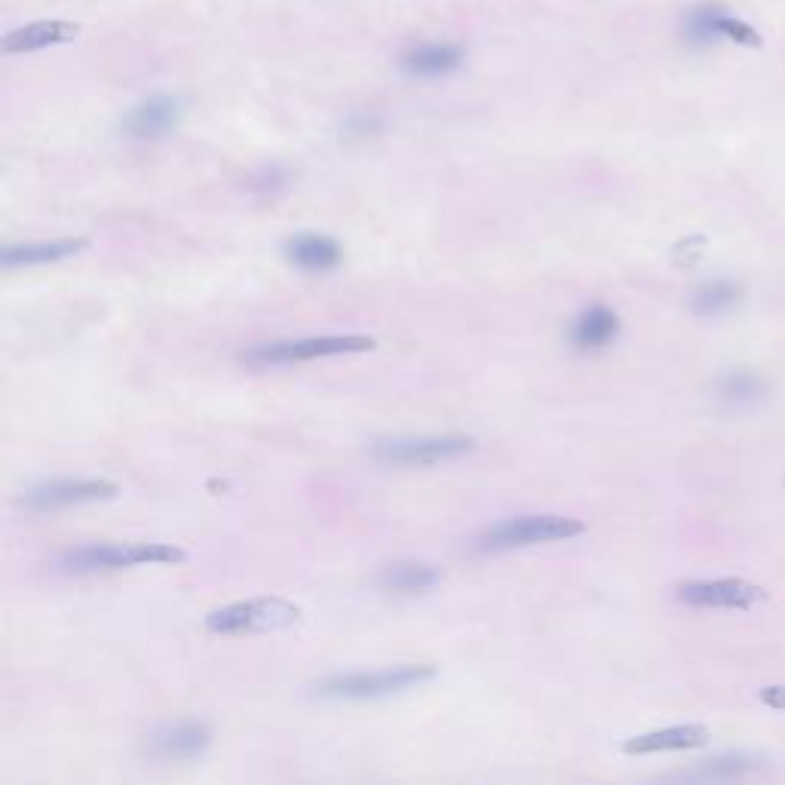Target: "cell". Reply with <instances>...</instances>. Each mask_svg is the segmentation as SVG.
I'll return each mask as SVG.
<instances>
[{
  "instance_id": "cell-14",
  "label": "cell",
  "mask_w": 785,
  "mask_h": 785,
  "mask_svg": "<svg viewBox=\"0 0 785 785\" xmlns=\"http://www.w3.org/2000/svg\"><path fill=\"white\" fill-rule=\"evenodd\" d=\"M620 335V316L607 304H592L573 319L571 343L577 350H602Z\"/></svg>"
},
{
  "instance_id": "cell-13",
  "label": "cell",
  "mask_w": 785,
  "mask_h": 785,
  "mask_svg": "<svg viewBox=\"0 0 785 785\" xmlns=\"http://www.w3.org/2000/svg\"><path fill=\"white\" fill-rule=\"evenodd\" d=\"M286 258L301 267V270H311V274H323V270H331L338 267L343 258L341 245L335 243L331 237L326 233H294L286 240L282 245Z\"/></svg>"
},
{
  "instance_id": "cell-5",
  "label": "cell",
  "mask_w": 785,
  "mask_h": 785,
  "mask_svg": "<svg viewBox=\"0 0 785 785\" xmlns=\"http://www.w3.org/2000/svg\"><path fill=\"white\" fill-rule=\"evenodd\" d=\"M375 338L369 335H313L298 341H277L255 347L245 353V362L252 365H294V362L328 360V357H357L375 350Z\"/></svg>"
},
{
  "instance_id": "cell-11",
  "label": "cell",
  "mask_w": 785,
  "mask_h": 785,
  "mask_svg": "<svg viewBox=\"0 0 785 785\" xmlns=\"http://www.w3.org/2000/svg\"><path fill=\"white\" fill-rule=\"evenodd\" d=\"M709 742V730L703 724H678V727H663L651 734L629 736L623 742L626 754H660V752H687V749H700Z\"/></svg>"
},
{
  "instance_id": "cell-3",
  "label": "cell",
  "mask_w": 785,
  "mask_h": 785,
  "mask_svg": "<svg viewBox=\"0 0 785 785\" xmlns=\"http://www.w3.org/2000/svg\"><path fill=\"white\" fill-rule=\"evenodd\" d=\"M436 675L433 666H418V663H402L392 669L375 672H347V675H331L323 685H316L319 697L328 700H384L392 693H402L411 687L424 685Z\"/></svg>"
},
{
  "instance_id": "cell-20",
  "label": "cell",
  "mask_w": 785,
  "mask_h": 785,
  "mask_svg": "<svg viewBox=\"0 0 785 785\" xmlns=\"http://www.w3.org/2000/svg\"><path fill=\"white\" fill-rule=\"evenodd\" d=\"M727 16L724 7H715V3H703V7H693L690 13L681 22V32H685L687 44H697V47H705V44H715L721 40V19Z\"/></svg>"
},
{
  "instance_id": "cell-21",
  "label": "cell",
  "mask_w": 785,
  "mask_h": 785,
  "mask_svg": "<svg viewBox=\"0 0 785 785\" xmlns=\"http://www.w3.org/2000/svg\"><path fill=\"white\" fill-rule=\"evenodd\" d=\"M718 390L727 402L749 406V402H758V399L768 392V387H764V381L754 375V372H730L727 377H721Z\"/></svg>"
},
{
  "instance_id": "cell-7",
  "label": "cell",
  "mask_w": 785,
  "mask_h": 785,
  "mask_svg": "<svg viewBox=\"0 0 785 785\" xmlns=\"http://www.w3.org/2000/svg\"><path fill=\"white\" fill-rule=\"evenodd\" d=\"M117 491L120 488L108 479H52V482L25 491L22 507L47 512V509L81 507V504H101V500L117 497Z\"/></svg>"
},
{
  "instance_id": "cell-8",
  "label": "cell",
  "mask_w": 785,
  "mask_h": 785,
  "mask_svg": "<svg viewBox=\"0 0 785 785\" xmlns=\"http://www.w3.org/2000/svg\"><path fill=\"white\" fill-rule=\"evenodd\" d=\"M678 599L690 607H734V611H749L758 602H764V589L736 580V577H721V580H690L678 587Z\"/></svg>"
},
{
  "instance_id": "cell-16",
  "label": "cell",
  "mask_w": 785,
  "mask_h": 785,
  "mask_svg": "<svg viewBox=\"0 0 785 785\" xmlns=\"http://www.w3.org/2000/svg\"><path fill=\"white\" fill-rule=\"evenodd\" d=\"M86 249V240H52V243H25L3 249L0 262L3 267H34V264H56L62 258H74Z\"/></svg>"
},
{
  "instance_id": "cell-23",
  "label": "cell",
  "mask_w": 785,
  "mask_h": 785,
  "mask_svg": "<svg viewBox=\"0 0 785 785\" xmlns=\"http://www.w3.org/2000/svg\"><path fill=\"white\" fill-rule=\"evenodd\" d=\"M761 703L770 705V709H776V712H783V709H785V687L783 685L764 687V690H761Z\"/></svg>"
},
{
  "instance_id": "cell-12",
  "label": "cell",
  "mask_w": 785,
  "mask_h": 785,
  "mask_svg": "<svg viewBox=\"0 0 785 785\" xmlns=\"http://www.w3.org/2000/svg\"><path fill=\"white\" fill-rule=\"evenodd\" d=\"M81 34L77 22H65V19H49V22H32L25 28H16L3 37V52L7 56H22V52H37V49L59 47V44H71Z\"/></svg>"
},
{
  "instance_id": "cell-1",
  "label": "cell",
  "mask_w": 785,
  "mask_h": 785,
  "mask_svg": "<svg viewBox=\"0 0 785 785\" xmlns=\"http://www.w3.org/2000/svg\"><path fill=\"white\" fill-rule=\"evenodd\" d=\"M188 553L176 543L138 540V543H86L59 556V571L65 573H108L145 565H181Z\"/></svg>"
},
{
  "instance_id": "cell-22",
  "label": "cell",
  "mask_w": 785,
  "mask_h": 785,
  "mask_svg": "<svg viewBox=\"0 0 785 785\" xmlns=\"http://www.w3.org/2000/svg\"><path fill=\"white\" fill-rule=\"evenodd\" d=\"M718 32H721V40H734L739 47H761V34L754 32L749 22L730 16V13L721 19Z\"/></svg>"
},
{
  "instance_id": "cell-10",
  "label": "cell",
  "mask_w": 785,
  "mask_h": 785,
  "mask_svg": "<svg viewBox=\"0 0 785 785\" xmlns=\"http://www.w3.org/2000/svg\"><path fill=\"white\" fill-rule=\"evenodd\" d=\"M181 117L184 101L179 96H154L132 108L123 120V130L132 138H164L179 126Z\"/></svg>"
},
{
  "instance_id": "cell-15",
  "label": "cell",
  "mask_w": 785,
  "mask_h": 785,
  "mask_svg": "<svg viewBox=\"0 0 785 785\" xmlns=\"http://www.w3.org/2000/svg\"><path fill=\"white\" fill-rule=\"evenodd\" d=\"M463 62V49L455 44H421L402 56V68L411 77H445L458 71Z\"/></svg>"
},
{
  "instance_id": "cell-9",
  "label": "cell",
  "mask_w": 785,
  "mask_h": 785,
  "mask_svg": "<svg viewBox=\"0 0 785 785\" xmlns=\"http://www.w3.org/2000/svg\"><path fill=\"white\" fill-rule=\"evenodd\" d=\"M209 742H213V734H209L206 724L179 721V724H166V727L147 736L145 754L157 758V761H188V758L206 752Z\"/></svg>"
},
{
  "instance_id": "cell-6",
  "label": "cell",
  "mask_w": 785,
  "mask_h": 785,
  "mask_svg": "<svg viewBox=\"0 0 785 785\" xmlns=\"http://www.w3.org/2000/svg\"><path fill=\"white\" fill-rule=\"evenodd\" d=\"M473 451V439L460 433H445V436H399V439H384L375 445V458L392 467H430L442 460H455L460 455Z\"/></svg>"
},
{
  "instance_id": "cell-18",
  "label": "cell",
  "mask_w": 785,
  "mask_h": 785,
  "mask_svg": "<svg viewBox=\"0 0 785 785\" xmlns=\"http://www.w3.org/2000/svg\"><path fill=\"white\" fill-rule=\"evenodd\" d=\"M739 298H742V289L736 282H730V279H712V282H703L693 292L690 307L700 316H718V313H727L730 307H736Z\"/></svg>"
},
{
  "instance_id": "cell-2",
  "label": "cell",
  "mask_w": 785,
  "mask_h": 785,
  "mask_svg": "<svg viewBox=\"0 0 785 785\" xmlns=\"http://www.w3.org/2000/svg\"><path fill=\"white\" fill-rule=\"evenodd\" d=\"M304 617V611L282 595H258L233 605L215 607L206 617V629L213 636H262L292 629Z\"/></svg>"
},
{
  "instance_id": "cell-17",
  "label": "cell",
  "mask_w": 785,
  "mask_h": 785,
  "mask_svg": "<svg viewBox=\"0 0 785 785\" xmlns=\"http://www.w3.org/2000/svg\"><path fill=\"white\" fill-rule=\"evenodd\" d=\"M758 768V761L742 758V754H730V758H715L703 768L690 770L685 776L672 780V785H730L742 776H749Z\"/></svg>"
},
{
  "instance_id": "cell-4",
  "label": "cell",
  "mask_w": 785,
  "mask_h": 785,
  "mask_svg": "<svg viewBox=\"0 0 785 785\" xmlns=\"http://www.w3.org/2000/svg\"><path fill=\"white\" fill-rule=\"evenodd\" d=\"M587 524L571 516H516L504 522L491 524L479 534V550L485 553H504V550H522V546H540V543H558V540L580 538Z\"/></svg>"
},
{
  "instance_id": "cell-19",
  "label": "cell",
  "mask_w": 785,
  "mask_h": 785,
  "mask_svg": "<svg viewBox=\"0 0 785 785\" xmlns=\"http://www.w3.org/2000/svg\"><path fill=\"white\" fill-rule=\"evenodd\" d=\"M439 573L433 571L430 565H421V561H396V565H387L384 573H381V583L384 589H392V592H424L436 583Z\"/></svg>"
}]
</instances>
